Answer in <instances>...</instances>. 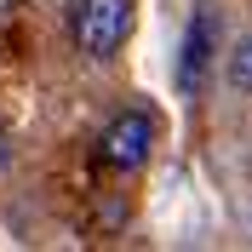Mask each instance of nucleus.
Listing matches in <instances>:
<instances>
[{"label": "nucleus", "instance_id": "2", "mask_svg": "<svg viewBox=\"0 0 252 252\" xmlns=\"http://www.w3.org/2000/svg\"><path fill=\"white\" fill-rule=\"evenodd\" d=\"M149 149H155V115H143V109H121L97 138V160L109 172H138L149 160Z\"/></svg>", "mask_w": 252, "mask_h": 252}, {"label": "nucleus", "instance_id": "4", "mask_svg": "<svg viewBox=\"0 0 252 252\" xmlns=\"http://www.w3.org/2000/svg\"><path fill=\"white\" fill-rule=\"evenodd\" d=\"M223 75H229L235 92H252V34L235 40V52H229V63H223Z\"/></svg>", "mask_w": 252, "mask_h": 252}, {"label": "nucleus", "instance_id": "5", "mask_svg": "<svg viewBox=\"0 0 252 252\" xmlns=\"http://www.w3.org/2000/svg\"><path fill=\"white\" fill-rule=\"evenodd\" d=\"M6 166H12V138L0 132V172H6Z\"/></svg>", "mask_w": 252, "mask_h": 252}, {"label": "nucleus", "instance_id": "3", "mask_svg": "<svg viewBox=\"0 0 252 252\" xmlns=\"http://www.w3.org/2000/svg\"><path fill=\"white\" fill-rule=\"evenodd\" d=\"M206 58H212V12H195V17H189V34H184V69H178L184 92H195V86H201Z\"/></svg>", "mask_w": 252, "mask_h": 252}, {"label": "nucleus", "instance_id": "1", "mask_svg": "<svg viewBox=\"0 0 252 252\" xmlns=\"http://www.w3.org/2000/svg\"><path fill=\"white\" fill-rule=\"evenodd\" d=\"M69 34H75L80 58H115L126 46V34H132V0H75V12H69Z\"/></svg>", "mask_w": 252, "mask_h": 252}]
</instances>
